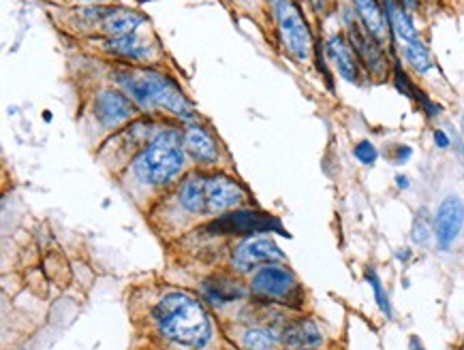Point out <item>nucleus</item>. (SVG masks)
<instances>
[{"label":"nucleus","mask_w":464,"mask_h":350,"mask_svg":"<svg viewBox=\"0 0 464 350\" xmlns=\"http://www.w3.org/2000/svg\"><path fill=\"white\" fill-rule=\"evenodd\" d=\"M396 3H398L402 9H406V11H413V9H417V0H396Z\"/></svg>","instance_id":"28"},{"label":"nucleus","mask_w":464,"mask_h":350,"mask_svg":"<svg viewBox=\"0 0 464 350\" xmlns=\"http://www.w3.org/2000/svg\"><path fill=\"white\" fill-rule=\"evenodd\" d=\"M283 344L291 350H310L317 348L323 342V334L319 325L310 321V318H302L298 323H293L285 329L283 334Z\"/></svg>","instance_id":"14"},{"label":"nucleus","mask_w":464,"mask_h":350,"mask_svg":"<svg viewBox=\"0 0 464 350\" xmlns=\"http://www.w3.org/2000/svg\"><path fill=\"white\" fill-rule=\"evenodd\" d=\"M325 49L329 53V58L334 60V64H336L340 77L351 84H358L360 71H358V60H356V49L347 43L345 36H340V34L329 36L325 43Z\"/></svg>","instance_id":"11"},{"label":"nucleus","mask_w":464,"mask_h":350,"mask_svg":"<svg viewBox=\"0 0 464 350\" xmlns=\"http://www.w3.org/2000/svg\"><path fill=\"white\" fill-rule=\"evenodd\" d=\"M396 184H398V188H409V179H406L404 175H396Z\"/></svg>","instance_id":"30"},{"label":"nucleus","mask_w":464,"mask_h":350,"mask_svg":"<svg viewBox=\"0 0 464 350\" xmlns=\"http://www.w3.org/2000/svg\"><path fill=\"white\" fill-rule=\"evenodd\" d=\"M349 36H351V45H353L356 53L366 60V64L377 71L383 73L385 71V56L379 47V41L370 34L366 28H360L358 24H349Z\"/></svg>","instance_id":"12"},{"label":"nucleus","mask_w":464,"mask_h":350,"mask_svg":"<svg viewBox=\"0 0 464 350\" xmlns=\"http://www.w3.org/2000/svg\"><path fill=\"white\" fill-rule=\"evenodd\" d=\"M116 82L143 109L159 107L184 120L195 114L191 101L182 95L180 86L170 75H165V73L146 68H126L118 73Z\"/></svg>","instance_id":"2"},{"label":"nucleus","mask_w":464,"mask_h":350,"mask_svg":"<svg viewBox=\"0 0 464 350\" xmlns=\"http://www.w3.org/2000/svg\"><path fill=\"white\" fill-rule=\"evenodd\" d=\"M107 49L114 51L116 56L122 58H131V60H148L152 58V47L148 45V41H143L141 36H137L135 32L131 34H122V36H111L107 41Z\"/></svg>","instance_id":"18"},{"label":"nucleus","mask_w":464,"mask_h":350,"mask_svg":"<svg viewBox=\"0 0 464 350\" xmlns=\"http://www.w3.org/2000/svg\"><path fill=\"white\" fill-rule=\"evenodd\" d=\"M411 237H413V242H415V244H426V242H428V237H430V225H428V220H426L424 216H419V218L415 220V223H413Z\"/></svg>","instance_id":"25"},{"label":"nucleus","mask_w":464,"mask_h":350,"mask_svg":"<svg viewBox=\"0 0 464 350\" xmlns=\"http://www.w3.org/2000/svg\"><path fill=\"white\" fill-rule=\"evenodd\" d=\"M133 114H135L133 103L128 101L120 90L105 88L95 99V118L107 128L124 124L126 120L133 118Z\"/></svg>","instance_id":"10"},{"label":"nucleus","mask_w":464,"mask_h":350,"mask_svg":"<svg viewBox=\"0 0 464 350\" xmlns=\"http://www.w3.org/2000/svg\"><path fill=\"white\" fill-rule=\"evenodd\" d=\"M146 22V17L137 11H128V9H111L107 11V15L103 17V30L109 36H122V34H131L135 32L141 24Z\"/></svg>","instance_id":"19"},{"label":"nucleus","mask_w":464,"mask_h":350,"mask_svg":"<svg viewBox=\"0 0 464 350\" xmlns=\"http://www.w3.org/2000/svg\"><path fill=\"white\" fill-rule=\"evenodd\" d=\"M385 13H387V20H389V28L394 30V34L398 36L404 45H411V43L421 41L415 24L411 22L409 11L402 9L396 0H385Z\"/></svg>","instance_id":"16"},{"label":"nucleus","mask_w":464,"mask_h":350,"mask_svg":"<svg viewBox=\"0 0 464 350\" xmlns=\"http://www.w3.org/2000/svg\"><path fill=\"white\" fill-rule=\"evenodd\" d=\"M462 126H464V116H462Z\"/></svg>","instance_id":"33"},{"label":"nucleus","mask_w":464,"mask_h":350,"mask_svg":"<svg viewBox=\"0 0 464 350\" xmlns=\"http://www.w3.org/2000/svg\"><path fill=\"white\" fill-rule=\"evenodd\" d=\"M409 348H411V350H426V348L421 346L419 338H415V336H413V338L409 340Z\"/></svg>","instance_id":"29"},{"label":"nucleus","mask_w":464,"mask_h":350,"mask_svg":"<svg viewBox=\"0 0 464 350\" xmlns=\"http://www.w3.org/2000/svg\"><path fill=\"white\" fill-rule=\"evenodd\" d=\"M411 154H413V150L409 145H398L396 147V162H406L411 158Z\"/></svg>","instance_id":"27"},{"label":"nucleus","mask_w":464,"mask_h":350,"mask_svg":"<svg viewBox=\"0 0 464 350\" xmlns=\"http://www.w3.org/2000/svg\"><path fill=\"white\" fill-rule=\"evenodd\" d=\"M251 290L255 295L278 303H295L300 295V284L295 275L281 265H264L259 267L251 280Z\"/></svg>","instance_id":"5"},{"label":"nucleus","mask_w":464,"mask_h":350,"mask_svg":"<svg viewBox=\"0 0 464 350\" xmlns=\"http://www.w3.org/2000/svg\"><path fill=\"white\" fill-rule=\"evenodd\" d=\"M404 58L409 62L417 73L426 75L430 68H432V58H430V51L426 47L421 41L417 43H411V45H404Z\"/></svg>","instance_id":"20"},{"label":"nucleus","mask_w":464,"mask_h":350,"mask_svg":"<svg viewBox=\"0 0 464 350\" xmlns=\"http://www.w3.org/2000/svg\"><path fill=\"white\" fill-rule=\"evenodd\" d=\"M203 290H206L208 297L214 301V303H220V301H231L235 297H240L242 295V290H240L235 284H222V280H212V282H206L203 284Z\"/></svg>","instance_id":"21"},{"label":"nucleus","mask_w":464,"mask_h":350,"mask_svg":"<svg viewBox=\"0 0 464 350\" xmlns=\"http://www.w3.org/2000/svg\"><path fill=\"white\" fill-rule=\"evenodd\" d=\"M184 147L197 162H216L218 160V147L214 137L199 124H191L184 131Z\"/></svg>","instance_id":"13"},{"label":"nucleus","mask_w":464,"mask_h":350,"mask_svg":"<svg viewBox=\"0 0 464 350\" xmlns=\"http://www.w3.org/2000/svg\"><path fill=\"white\" fill-rule=\"evenodd\" d=\"M366 280H368L370 286H373L375 301H377V305L381 308V312H383V314H385L387 318H392V316H394V314H392V305H389L387 292H385V288H383V284H381V278L377 275V271L368 269V271H366Z\"/></svg>","instance_id":"23"},{"label":"nucleus","mask_w":464,"mask_h":350,"mask_svg":"<svg viewBox=\"0 0 464 350\" xmlns=\"http://www.w3.org/2000/svg\"><path fill=\"white\" fill-rule=\"evenodd\" d=\"M278 30H281L285 47L298 60H308L312 49V34L300 9L291 0H274Z\"/></svg>","instance_id":"4"},{"label":"nucleus","mask_w":464,"mask_h":350,"mask_svg":"<svg viewBox=\"0 0 464 350\" xmlns=\"http://www.w3.org/2000/svg\"><path fill=\"white\" fill-rule=\"evenodd\" d=\"M353 5H356V11L360 15L364 28L373 34L377 41H383L387 36V28H389L385 9L377 3V0H353Z\"/></svg>","instance_id":"15"},{"label":"nucleus","mask_w":464,"mask_h":350,"mask_svg":"<svg viewBox=\"0 0 464 350\" xmlns=\"http://www.w3.org/2000/svg\"><path fill=\"white\" fill-rule=\"evenodd\" d=\"M464 227V201L458 195H448L437 210L434 233L441 250L452 248Z\"/></svg>","instance_id":"9"},{"label":"nucleus","mask_w":464,"mask_h":350,"mask_svg":"<svg viewBox=\"0 0 464 350\" xmlns=\"http://www.w3.org/2000/svg\"><path fill=\"white\" fill-rule=\"evenodd\" d=\"M287 261L285 252L274 244V239L270 237H251L246 242H242L235 252H233V267L237 271H251L255 267H264V265H272V263H281Z\"/></svg>","instance_id":"7"},{"label":"nucleus","mask_w":464,"mask_h":350,"mask_svg":"<svg viewBox=\"0 0 464 350\" xmlns=\"http://www.w3.org/2000/svg\"><path fill=\"white\" fill-rule=\"evenodd\" d=\"M353 156H356L362 164L370 167V164H375V162H377L379 152H377V147H375L373 143H370L368 139H364V141H358V145L353 147Z\"/></svg>","instance_id":"24"},{"label":"nucleus","mask_w":464,"mask_h":350,"mask_svg":"<svg viewBox=\"0 0 464 350\" xmlns=\"http://www.w3.org/2000/svg\"><path fill=\"white\" fill-rule=\"evenodd\" d=\"M184 162H187L184 135L167 128L156 133L133 158V175L146 186H165L182 173Z\"/></svg>","instance_id":"3"},{"label":"nucleus","mask_w":464,"mask_h":350,"mask_svg":"<svg viewBox=\"0 0 464 350\" xmlns=\"http://www.w3.org/2000/svg\"><path fill=\"white\" fill-rule=\"evenodd\" d=\"M178 199L184 210H189L193 214L206 212V175L191 173L182 182Z\"/></svg>","instance_id":"17"},{"label":"nucleus","mask_w":464,"mask_h":350,"mask_svg":"<svg viewBox=\"0 0 464 350\" xmlns=\"http://www.w3.org/2000/svg\"><path fill=\"white\" fill-rule=\"evenodd\" d=\"M398 259H400L402 263H404V261H409V259H411V250H409V248L400 250V252H398Z\"/></svg>","instance_id":"31"},{"label":"nucleus","mask_w":464,"mask_h":350,"mask_svg":"<svg viewBox=\"0 0 464 350\" xmlns=\"http://www.w3.org/2000/svg\"><path fill=\"white\" fill-rule=\"evenodd\" d=\"M460 154H462V160H464V145H460Z\"/></svg>","instance_id":"32"},{"label":"nucleus","mask_w":464,"mask_h":350,"mask_svg":"<svg viewBox=\"0 0 464 350\" xmlns=\"http://www.w3.org/2000/svg\"><path fill=\"white\" fill-rule=\"evenodd\" d=\"M432 137H434V143H437V147H443V150H445V147H450V145H452V141H450L448 133H443L441 128H437V131H434V135H432Z\"/></svg>","instance_id":"26"},{"label":"nucleus","mask_w":464,"mask_h":350,"mask_svg":"<svg viewBox=\"0 0 464 350\" xmlns=\"http://www.w3.org/2000/svg\"><path fill=\"white\" fill-rule=\"evenodd\" d=\"M242 344L246 346V350H272L276 338L266 329H248L242 336Z\"/></svg>","instance_id":"22"},{"label":"nucleus","mask_w":464,"mask_h":350,"mask_svg":"<svg viewBox=\"0 0 464 350\" xmlns=\"http://www.w3.org/2000/svg\"><path fill=\"white\" fill-rule=\"evenodd\" d=\"M246 190L240 184L222 173L206 175V212L227 214L233 208L242 205Z\"/></svg>","instance_id":"8"},{"label":"nucleus","mask_w":464,"mask_h":350,"mask_svg":"<svg viewBox=\"0 0 464 350\" xmlns=\"http://www.w3.org/2000/svg\"><path fill=\"white\" fill-rule=\"evenodd\" d=\"M216 233H262V231H276L281 235H287L285 229H281V223L276 218L257 212V210H231L222 214L218 220L210 225Z\"/></svg>","instance_id":"6"},{"label":"nucleus","mask_w":464,"mask_h":350,"mask_svg":"<svg viewBox=\"0 0 464 350\" xmlns=\"http://www.w3.org/2000/svg\"><path fill=\"white\" fill-rule=\"evenodd\" d=\"M154 321L161 334L180 346L203 348L212 338V323L203 308L189 292H170L156 303Z\"/></svg>","instance_id":"1"}]
</instances>
